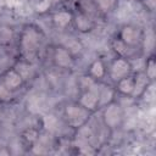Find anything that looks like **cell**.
I'll list each match as a JSON object with an SVG mask.
<instances>
[{
  "label": "cell",
  "mask_w": 156,
  "mask_h": 156,
  "mask_svg": "<svg viewBox=\"0 0 156 156\" xmlns=\"http://www.w3.org/2000/svg\"><path fill=\"white\" fill-rule=\"evenodd\" d=\"M44 41L43 30L34 24H26L18 39V50L22 56V60L33 62V60L38 56Z\"/></svg>",
  "instance_id": "obj_1"
},
{
  "label": "cell",
  "mask_w": 156,
  "mask_h": 156,
  "mask_svg": "<svg viewBox=\"0 0 156 156\" xmlns=\"http://www.w3.org/2000/svg\"><path fill=\"white\" fill-rule=\"evenodd\" d=\"M90 115L91 112L84 108L77 101L67 102L62 110V118L65 123L69 128H73V129H78L79 127L87 124L90 118Z\"/></svg>",
  "instance_id": "obj_2"
},
{
  "label": "cell",
  "mask_w": 156,
  "mask_h": 156,
  "mask_svg": "<svg viewBox=\"0 0 156 156\" xmlns=\"http://www.w3.org/2000/svg\"><path fill=\"white\" fill-rule=\"evenodd\" d=\"M101 119L106 128H110V129L118 128L124 121V111L122 105L115 100L105 105L102 107Z\"/></svg>",
  "instance_id": "obj_3"
},
{
  "label": "cell",
  "mask_w": 156,
  "mask_h": 156,
  "mask_svg": "<svg viewBox=\"0 0 156 156\" xmlns=\"http://www.w3.org/2000/svg\"><path fill=\"white\" fill-rule=\"evenodd\" d=\"M132 71H133V66H132V62L129 61V58L117 56L116 58H113L111 61L110 66L107 67V76L115 83L118 79L133 73Z\"/></svg>",
  "instance_id": "obj_4"
},
{
  "label": "cell",
  "mask_w": 156,
  "mask_h": 156,
  "mask_svg": "<svg viewBox=\"0 0 156 156\" xmlns=\"http://www.w3.org/2000/svg\"><path fill=\"white\" fill-rule=\"evenodd\" d=\"M51 61L56 68L71 69L74 66V55L65 45L58 44L52 48Z\"/></svg>",
  "instance_id": "obj_5"
},
{
  "label": "cell",
  "mask_w": 156,
  "mask_h": 156,
  "mask_svg": "<svg viewBox=\"0 0 156 156\" xmlns=\"http://www.w3.org/2000/svg\"><path fill=\"white\" fill-rule=\"evenodd\" d=\"M118 39H121L127 46L136 48L141 44L143 41V32L139 27L134 24H123L118 32L117 35Z\"/></svg>",
  "instance_id": "obj_6"
},
{
  "label": "cell",
  "mask_w": 156,
  "mask_h": 156,
  "mask_svg": "<svg viewBox=\"0 0 156 156\" xmlns=\"http://www.w3.org/2000/svg\"><path fill=\"white\" fill-rule=\"evenodd\" d=\"M99 84L95 87L83 89L78 98V104L82 105L84 108H87L90 112H94L96 108H99Z\"/></svg>",
  "instance_id": "obj_7"
},
{
  "label": "cell",
  "mask_w": 156,
  "mask_h": 156,
  "mask_svg": "<svg viewBox=\"0 0 156 156\" xmlns=\"http://www.w3.org/2000/svg\"><path fill=\"white\" fill-rule=\"evenodd\" d=\"M72 24L74 26V28L79 32V33H90L94 28H95V20L93 18V16L83 10L77 11L76 13H73V21Z\"/></svg>",
  "instance_id": "obj_8"
},
{
  "label": "cell",
  "mask_w": 156,
  "mask_h": 156,
  "mask_svg": "<svg viewBox=\"0 0 156 156\" xmlns=\"http://www.w3.org/2000/svg\"><path fill=\"white\" fill-rule=\"evenodd\" d=\"M1 83L6 88H9L10 90L16 91L17 89H20L23 85L24 79H23V77L21 76V73L15 67H11L7 71H5V73L2 74Z\"/></svg>",
  "instance_id": "obj_9"
},
{
  "label": "cell",
  "mask_w": 156,
  "mask_h": 156,
  "mask_svg": "<svg viewBox=\"0 0 156 156\" xmlns=\"http://www.w3.org/2000/svg\"><path fill=\"white\" fill-rule=\"evenodd\" d=\"M73 12L68 10H57L51 15V22L57 29H66L72 24Z\"/></svg>",
  "instance_id": "obj_10"
},
{
  "label": "cell",
  "mask_w": 156,
  "mask_h": 156,
  "mask_svg": "<svg viewBox=\"0 0 156 156\" xmlns=\"http://www.w3.org/2000/svg\"><path fill=\"white\" fill-rule=\"evenodd\" d=\"M87 74L95 82H100L107 76V67L105 66V63L101 58H95L88 66Z\"/></svg>",
  "instance_id": "obj_11"
},
{
  "label": "cell",
  "mask_w": 156,
  "mask_h": 156,
  "mask_svg": "<svg viewBox=\"0 0 156 156\" xmlns=\"http://www.w3.org/2000/svg\"><path fill=\"white\" fill-rule=\"evenodd\" d=\"M115 90L116 93L123 95V96H130L133 95L134 91V73H130L117 82H115Z\"/></svg>",
  "instance_id": "obj_12"
},
{
  "label": "cell",
  "mask_w": 156,
  "mask_h": 156,
  "mask_svg": "<svg viewBox=\"0 0 156 156\" xmlns=\"http://www.w3.org/2000/svg\"><path fill=\"white\" fill-rule=\"evenodd\" d=\"M151 83L152 82L146 77V74L144 73V71H139V72L134 73V91H133L132 98L143 96V94L150 87Z\"/></svg>",
  "instance_id": "obj_13"
},
{
  "label": "cell",
  "mask_w": 156,
  "mask_h": 156,
  "mask_svg": "<svg viewBox=\"0 0 156 156\" xmlns=\"http://www.w3.org/2000/svg\"><path fill=\"white\" fill-rule=\"evenodd\" d=\"M99 90V107H104L105 105H107L108 102L115 100V95H116V90L113 87L102 84L100 85Z\"/></svg>",
  "instance_id": "obj_14"
},
{
  "label": "cell",
  "mask_w": 156,
  "mask_h": 156,
  "mask_svg": "<svg viewBox=\"0 0 156 156\" xmlns=\"http://www.w3.org/2000/svg\"><path fill=\"white\" fill-rule=\"evenodd\" d=\"M21 138H22V141H23L26 145H28V146L32 147V146H33L35 143H38V140H39V130H38L37 128H34V127L27 128L26 130H23Z\"/></svg>",
  "instance_id": "obj_15"
},
{
  "label": "cell",
  "mask_w": 156,
  "mask_h": 156,
  "mask_svg": "<svg viewBox=\"0 0 156 156\" xmlns=\"http://www.w3.org/2000/svg\"><path fill=\"white\" fill-rule=\"evenodd\" d=\"M15 38L12 27L9 24H0V45H10Z\"/></svg>",
  "instance_id": "obj_16"
},
{
  "label": "cell",
  "mask_w": 156,
  "mask_h": 156,
  "mask_svg": "<svg viewBox=\"0 0 156 156\" xmlns=\"http://www.w3.org/2000/svg\"><path fill=\"white\" fill-rule=\"evenodd\" d=\"M95 9L100 11L101 13H108L111 12L117 4V0H91Z\"/></svg>",
  "instance_id": "obj_17"
},
{
  "label": "cell",
  "mask_w": 156,
  "mask_h": 156,
  "mask_svg": "<svg viewBox=\"0 0 156 156\" xmlns=\"http://www.w3.org/2000/svg\"><path fill=\"white\" fill-rule=\"evenodd\" d=\"M111 49L117 54V56H122V57H128V51H129V46H127L121 39H118L117 37L113 38L111 40Z\"/></svg>",
  "instance_id": "obj_18"
},
{
  "label": "cell",
  "mask_w": 156,
  "mask_h": 156,
  "mask_svg": "<svg viewBox=\"0 0 156 156\" xmlns=\"http://www.w3.org/2000/svg\"><path fill=\"white\" fill-rule=\"evenodd\" d=\"M144 73L146 74V77L154 82L155 80V77H156V61H155V56L154 55H150L146 61H145V66H144Z\"/></svg>",
  "instance_id": "obj_19"
},
{
  "label": "cell",
  "mask_w": 156,
  "mask_h": 156,
  "mask_svg": "<svg viewBox=\"0 0 156 156\" xmlns=\"http://www.w3.org/2000/svg\"><path fill=\"white\" fill-rule=\"evenodd\" d=\"M43 127L49 132V133H54L57 130L58 128V118L55 115H46L43 118Z\"/></svg>",
  "instance_id": "obj_20"
},
{
  "label": "cell",
  "mask_w": 156,
  "mask_h": 156,
  "mask_svg": "<svg viewBox=\"0 0 156 156\" xmlns=\"http://www.w3.org/2000/svg\"><path fill=\"white\" fill-rule=\"evenodd\" d=\"M13 99V91L6 88L1 82H0V102H10Z\"/></svg>",
  "instance_id": "obj_21"
},
{
  "label": "cell",
  "mask_w": 156,
  "mask_h": 156,
  "mask_svg": "<svg viewBox=\"0 0 156 156\" xmlns=\"http://www.w3.org/2000/svg\"><path fill=\"white\" fill-rule=\"evenodd\" d=\"M50 7H51V4H50L48 0H40L39 4H37V6H35V9H37V11H38L39 13H45V12H48V11L50 10Z\"/></svg>",
  "instance_id": "obj_22"
},
{
  "label": "cell",
  "mask_w": 156,
  "mask_h": 156,
  "mask_svg": "<svg viewBox=\"0 0 156 156\" xmlns=\"http://www.w3.org/2000/svg\"><path fill=\"white\" fill-rule=\"evenodd\" d=\"M140 4L143 5V7L145 10H147L149 12H154L155 7H156V0H139Z\"/></svg>",
  "instance_id": "obj_23"
},
{
  "label": "cell",
  "mask_w": 156,
  "mask_h": 156,
  "mask_svg": "<svg viewBox=\"0 0 156 156\" xmlns=\"http://www.w3.org/2000/svg\"><path fill=\"white\" fill-rule=\"evenodd\" d=\"M0 4H2L4 6H7V7H13L17 4V0H0Z\"/></svg>",
  "instance_id": "obj_24"
},
{
  "label": "cell",
  "mask_w": 156,
  "mask_h": 156,
  "mask_svg": "<svg viewBox=\"0 0 156 156\" xmlns=\"http://www.w3.org/2000/svg\"><path fill=\"white\" fill-rule=\"evenodd\" d=\"M48 1H49V2L51 4V6H52V5H56V4H58V2H61L62 0H48Z\"/></svg>",
  "instance_id": "obj_25"
},
{
  "label": "cell",
  "mask_w": 156,
  "mask_h": 156,
  "mask_svg": "<svg viewBox=\"0 0 156 156\" xmlns=\"http://www.w3.org/2000/svg\"><path fill=\"white\" fill-rule=\"evenodd\" d=\"M9 154H10L9 150H5V149H1L0 150V155H9Z\"/></svg>",
  "instance_id": "obj_26"
}]
</instances>
